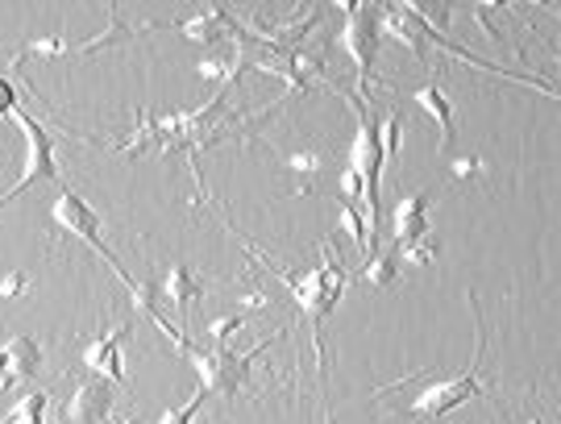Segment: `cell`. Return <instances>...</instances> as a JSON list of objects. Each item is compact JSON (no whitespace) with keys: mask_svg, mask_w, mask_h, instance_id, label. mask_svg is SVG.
<instances>
[{"mask_svg":"<svg viewBox=\"0 0 561 424\" xmlns=\"http://www.w3.org/2000/svg\"><path fill=\"white\" fill-rule=\"evenodd\" d=\"M163 333L171 337V346H175V350L184 353L187 362L196 366L200 387H209V396H237V391H246V387H250V366H254V358L262 350H271V346L283 337V329H275L266 341H258L254 350L234 353V350H196V346H191L175 325H166Z\"/></svg>","mask_w":561,"mask_h":424,"instance_id":"obj_1","label":"cell"},{"mask_svg":"<svg viewBox=\"0 0 561 424\" xmlns=\"http://www.w3.org/2000/svg\"><path fill=\"white\" fill-rule=\"evenodd\" d=\"M470 308H474V358H470V371L453 378H441V383H424L412 400V421L421 424H437L441 416H449L458 403L474 400V396H487L491 383L478 378V362H483V350H487V329H483V316H478V300L470 296Z\"/></svg>","mask_w":561,"mask_h":424,"instance_id":"obj_2","label":"cell"},{"mask_svg":"<svg viewBox=\"0 0 561 424\" xmlns=\"http://www.w3.org/2000/svg\"><path fill=\"white\" fill-rule=\"evenodd\" d=\"M287 291H291V300H296L300 312L308 316L312 353H316V366H321V375H325V341H321V325H325V316L337 308L341 291H346V271H341L337 254H328V246H325V250H321V262H316L312 271H304Z\"/></svg>","mask_w":561,"mask_h":424,"instance_id":"obj_3","label":"cell"},{"mask_svg":"<svg viewBox=\"0 0 561 424\" xmlns=\"http://www.w3.org/2000/svg\"><path fill=\"white\" fill-rule=\"evenodd\" d=\"M50 221H54V225H59L63 234L79 237V241H88L96 254L109 262V266H113V275H117V279L125 283V287L134 283V275H129V271L121 266V259L113 254V250H109V241H104V221H100V212H96L92 204H88V200L79 196V191H71V188L63 191V196H59V200L50 204Z\"/></svg>","mask_w":561,"mask_h":424,"instance_id":"obj_4","label":"cell"},{"mask_svg":"<svg viewBox=\"0 0 561 424\" xmlns=\"http://www.w3.org/2000/svg\"><path fill=\"white\" fill-rule=\"evenodd\" d=\"M353 113H358V134L350 141V171L362 175V188H366V204L378 216V184H383V146H378V121L371 117V104H362L358 96H350Z\"/></svg>","mask_w":561,"mask_h":424,"instance_id":"obj_5","label":"cell"},{"mask_svg":"<svg viewBox=\"0 0 561 424\" xmlns=\"http://www.w3.org/2000/svg\"><path fill=\"white\" fill-rule=\"evenodd\" d=\"M337 9L346 13V25H341V47L350 50L353 67H358V84H366V79H371L374 59H378V42H383L378 9H374V4H353V0H341Z\"/></svg>","mask_w":561,"mask_h":424,"instance_id":"obj_6","label":"cell"},{"mask_svg":"<svg viewBox=\"0 0 561 424\" xmlns=\"http://www.w3.org/2000/svg\"><path fill=\"white\" fill-rule=\"evenodd\" d=\"M13 121L22 125L25 134V166H22V179H17V191H25L29 184H42V179L59 184L63 175H59V163H54V138H50V129L34 113H25V109H17Z\"/></svg>","mask_w":561,"mask_h":424,"instance_id":"obj_7","label":"cell"},{"mask_svg":"<svg viewBox=\"0 0 561 424\" xmlns=\"http://www.w3.org/2000/svg\"><path fill=\"white\" fill-rule=\"evenodd\" d=\"M129 333H134V325H113L109 333L92 337L84 346V366L104 378V383L125 387L129 383V375H125V341H129Z\"/></svg>","mask_w":561,"mask_h":424,"instance_id":"obj_8","label":"cell"},{"mask_svg":"<svg viewBox=\"0 0 561 424\" xmlns=\"http://www.w3.org/2000/svg\"><path fill=\"white\" fill-rule=\"evenodd\" d=\"M113 400H117V387H113V383H104V378L79 383L67 403V421L71 424H104L113 416Z\"/></svg>","mask_w":561,"mask_h":424,"instance_id":"obj_9","label":"cell"},{"mask_svg":"<svg viewBox=\"0 0 561 424\" xmlns=\"http://www.w3.org/2000/svg\"><path fill=\"white\" fill-rule=\"evenodd\" d=\"M391 234H396V246H408V241L428 234V191L399 196L396 209H391Z\"/></svg>","mask_w":561,"mask_h":424,"instance_id":"obj_10","label":"cell"},{"mask_svg":"<svg viewBox=\"0 0 561 424\" xmlns=\"http://www.w3.org/2000/svg\"><path fill=\"white\" fill-rule=\"evenodd\" d=\"M0 353H4V362H9V387H13V383H29V378L42 371V341H38V337L17 333V337H9V341L0 346Z\"/></svg>","mask_w":561,"mask_h":424,"instance_id":"obj_11","label":"cell"},{"mask_svg":"<svg viewBox=\"0 0 561 424\" xmlns=\"http://www.w3.org/2000/svg\"><path fill=\"white\" fill-rule=\"evenodd\" d=\"M159 296H163L166 304H175V312L187 321L191 304L204 296V279H200V275H191V266H187V262H175V266L166 271V279L159 283Z\"/></svg>","mask_w":561,"mask_h":424,"instance_id":"obj_12","label":"cell"},{"mask_svg":"<svg viewBox=\"0 0 561 424\" xmlns=\"http://www.w3.org/2000/svg\"><path fill=\"white\" fill-rule=\"evenodd\" d=\"M179 34L184 38H191V42H216V38H241V29H237V22L221 9V4H212V9H204V13H196V17H187V22H179Z\"/></svg>","mask_w":561,"mask_h":424,"instance_id":"obj_13","label":"cell"},{"mask_svg":"<svg viewBox=\"0 0 561 424\" xmlns=\"http://www.w3.org/2000/svg\"><path fill=\"white\" fill-rule=\"evenodd\" d=\"M416 104H421L424 113L433 117V125H437V146H441V154L453 146V104H449V96L437 88V84H424V88H416Z\"/></svg>","mask_w":561,"mask_h":424,"instance_id":"obj_14","label":"cell"},{"mask_svg":"<svg viewBox=\"0 0 561 424\" xmlns=\"http://www.w3.org/2000/svg\"><path fill=\"white\" fill-rule=\"evenodd\" d=\"M358 279L366 283V287H374V291H387V287H396L399 283V254H396V246L391 250H374L371 259L362 262V271H358Z\"/></svg>","mask_w":561,"mask_h":424,"instance_id":"obj_15","label":"cell"},{"mask_svg":"<svg viewBox=\"0 0 561 424\" xmlns=\"http://www.w3.org/2000/svg\"><path fill=\"white\" fill-rule=\"evenodd\" d=\"M47 412H50V391H25L22 400L0 416V424H47Z\"/></svg>","mask_w":561,"mask_h":424,"instance_id":"obj_16","label":"cell"},{"mask_svg":"<svg viewBox=\"0 0 561 424\" xmlns=\"http://www.w3.org/2000/svg\"><path fill=\"white\" fill-rule=\"evenodd\" d=\"M378 146H383V159L387 163L399 154V146H403V117H399V109H387L378 117Z\"/></svg>","mask_w":561,"mask_h":424,"instance_id":"obj_17","label":"cell"},{"mask_svg":"<svg viewBox=\"0 0 561 424\" xmlns=\"http://www.w3.org/2000/svg\"><path fill=\"white\" fill-rule=\"evenodd\" d=\"M159 283H146V279H134L129 283V304H134V312H141V316H150V321H159L163 312H159Z\"/></svg>","mask_w":561,"mask_h":424,"instance_id":"obj_18","label":"cell"},{"mask_svg":"<svg viewBox=\"0 0 561 424\" xmlns=\"http://www.w3.org/2000/svg\"><path fill=\"white\" fill-rule=\"evenodd\" d=\"M396 254H399V262H408V266H433L437 254H441V246L424 234V237H416V241H408V246H396Z\"/></svg>","mask_w":561,"mask_h":424,"instance_id":"obj_19","label":"cell"},{"mask_svg":"<svg viewBox=\"0 0 561 424\" xmlns=\"http://www.w3.org/2000/svg\"><path fill=\"white\" fill-rule=\"evenodd\" d=\"M204 400H209V387H200V391H196V396H191L187 403H179V408H166L163 421H159V424H196V416H200Z\"/></svg>","mask_w":561,"mask_h":424,"instance_id":"obj_20","label":"cell"},{"mask_svg":"<svg viewBox=\"0 0 561 424\" xmlns=\"http://www.w3.org/2000/svg\"><path fill=\"white\" fill-rule=\"evenodd\" d=\"M241 329H246V316H212L209 321V337L216 341V350H225V346H229V337L241 333Z\"/></svg>","mask_w":561,"mask_h":424,"instance_id":"obj_21","label":"cell"},{"mask_svg":"<svg viewBox=\"0 0 561 424\" xmlns=\"http://www.w3.org/2000/svg\"><path fill=\"white\" fill-rule=\"evenodd\" d=\"M25 54H34V59H63L67 54V38H38V42H29Z\"/></svg>","mask_w":561,"mask_h":424,"instance_id":"obj_22","label":"cell"},{"mask_svg":"<svg viewBox=\"0 0 561 424\" xmlns=\"http://www.w3.org/2000/svg\"><path fill=\"white\" fill-rule=\"evenodd\" d=\"M29 275H25V271H9V275H4V279H0V296H4V300H17V296H25V291H29Z\"/></svg>","mask_w":561,"mask_h":424,"instance_id":"obj_23","label":"cell"},{"mask_svg":"<svg viewBox=\"0 0 561 424\" xmlns=\"http://www.w3.org/2000/svg\"><path fill=\"white\" fill-rule=\"evenodd\" d=\"M17 109H22V92H17V88H13V84L0 75V117L13 121V113H17Z\"/></svg>","mask_w":561,"mask_h":424,"instance_id":"obj_24","label":"cell"},{"mask_svg":"<svg viewBox=\"0 0 561 424\" xmlns=\"http://www.w3.org/2000/svg\"><path fill=\"white\" fill-rule=\"evenodd\" d=\"M287 166L300 171V175H312V171L325 166V154H316V150H308V154H287Z\"/></svg>","mask_w":561,"mask_h":424,"instance_id":"obj_25","label":"cell"},{"mask_svg":"<svg viewBox=\"0 0 561 424\" xmlns=\"http://www.w3.org/2000/svg\"><path fill=\"white\" fill-rule=\"evenodd\" d=\"M483 171H487V163L474 159V154H470V159H453V175H458V179H474V175H483Z\"/></svg>","mask_w":561,"mask_h":424,"instance_id":"obj_26","label":"cell"},{"mask_svg":"<svg viewBox=\"0 0 561 424\" xmlns=\"http://www.w3.org/2000/svg\"><path fill=\"white\" fill-rule=\"evenodd\" d=\"M0 391H9V362H4V353H0Z\"/></svg>","mask_w":561,"mask_h":424,"instance_id":"obj_27","label":"cell"},{"mask_svg":"<svg viewBox=\"0 0 561 424\" xmlns=\"http://www.w3.org/2000/svg\"><path fill=\"white\" fill-rule=\"evenodd\" d=\"M109 424H146V421H138V416H109Z\"/></svg>","mask_w":561,"mask_h":424,"instance_id":"obj_28","label":"cell"},{"mask_svg":"<svg viewBox=\"0 0 561 424\" xmlns=\"http://www.w3.org/2000/svg\"><path fill=\"white\" fill-rule=\"evenodd\" d=\"M17 196H22V191L13 188V191H9V196H4V200H0V209H4V204H9V200H17Z\"/></svg>","mask_w":561,"mask_h":424,"instance_id":"obj_29","label":"cell"},{"mask_svg":"<svg viewBox=\"0 0 561 424\" xmlns=\"http://www.w3.org/2000/svg\"><path fill=\"white\" fill-rule=\"evenodd\" d=\"M325 424H333V412H325Z\"/></svg>","mask_w":561,"mask_h":424,"instance_id":"obj_30","label":"cell"},{"mask_svg":"<svg viewBox=\"0 0 561 424\" xmlns=\"http://www.w3.org/2000/svg\"><path fill=\"white\" fill-rule=\"evenodd\" d=\"M528 424H545V421H537V416H533V421H528Z\"/></svg>","mask_w":561,"mask_h":424,"instance_id":"obj_31","label":"cell"}]
</instances>
